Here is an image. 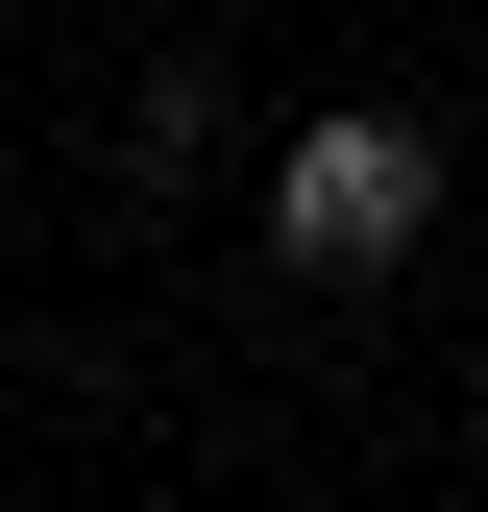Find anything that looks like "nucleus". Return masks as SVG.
<instances>
[{"label":"nucleus","instance_id":"1","mask_svg":"<svg viewBox=\"0 0 488 512\" xmlns=\"http://www.w3.org/2000/svg\"><path fill=\"white\" fill-rule=\"evenodd\" d=\"M269 244H293L318 293H366V269H415V244H440V122H391V98L293 122V171H269Z\"/></svg>","mask_w":488,"mask_h":512}]
</instances>
